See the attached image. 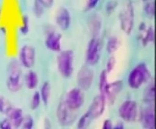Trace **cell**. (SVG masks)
<instances>
[{
  "label": "cell",
  "instance_id": "30bf717a",
  "mask_svg": "<svg viewBox=\"0 0 156 129\" xmlns=\"http://www.w3.org/2000/svg\"><path fill=\"white\" fill-rule=\"evenodd\" d=\"M98 56V45L95 40H91L89 44L87 52V61L90 64H95Z\"/></svg>",
  "mask_w": 156,
  "mask_h": 129
},
{
  "label": "cell",
  "instance_id": "2e32d148",
  "mask_svg": "<svg viewBox=\"0 0 156 129\" xmlns=\"http://www.w3.org/2000/svg\"><path fill=\"white\" fill-rule=\"evenodd\" d=\"M45 9L37 0L34 2L33 12L36 17L41 18L44 15Z\"/></svg>",
  "mask_w": 156,
  "mask_h": 129
},
{
  "label": "cell",
  "instance_id": "e0dca14e",
  "mask_svg": "<svg viewBox=\"0 0 156 129\" xmlns=\"http://www.w3.org/2000/svg\"><path fill=\"white\" fill-rule=\"evenodd\" d=\"M41 100L40 93L36 92L34 94L32 97L31 103H30V108L32 110H36L40 105Z\"/></svg>",
  "mask_w": 156,
  "mask_h": 129
},
{
  "label": "cell",
  "instance_id": "7402d4cb",
  "mask_svg": "<svg viewBox=\"0 0 156 129\" xmlns=\"http://www.w3.org/2000/svg\"><path fill=\"white\" fill-rule=\"evenodd\" d=\"M98 0H87V8L91 9L96 6Z\"/></svg>",
  "mask_w": 156,
  "mask_h": 129
},
{
  "label": "cell",
  "instance_id": "4fadbf2b",
  "mask_svg": "<svg viewBox=\"0 0 156 129\" xmlns=\"http://www.w3.org/2000/svg\"><path fill=\"white\" fill-rule=\"evenodd\" d=\"M51 87L49 82H45L41 87L40 93L41 100L44 105L49 103L51 95Z\"/></svg>",
  "mask_w": 156,
  "mask_h": 129
},
{
  "label": "cell",
  "instance_id": "5bb4252c",
  "mask_svg": "<svg viewBox=\"0 0 156 129\" xmlns=\"http://www.w3.org/2000/svg\"><path fill=\"white\" fill-rule=\"evenodd\" d=\"M146 78L145 75L142 73L138 72H134L132 73L130 76V83L131 85L133 87H139L144 80Z\"/></svg>",
  "mask_w": 156,
  "mask_h": 129
},
{
  "label": "cell",
  "instance_id": "5b68a950",
  "mask_svg": "<svg viewBox=\"0 0 156 129\" xmlns=\"http://www.w3.org/2000/svg\"><path fill=\"white\" fill-rule=\"evenodd\" d=\"M36 59V51L33 46L26 44L21 47L19 53V62L22 67L28 69L33 67Z\"/></svg>",
  "mask_w": 156,
  "mask_h": 129
},
{
  "label": "cell",
  "instance_id": "44dd1931",
  "mask_svg": "<svg viewBox=\"0 0 156 129\" xmlns=\"http://www.w3.org/2000/svg\"><path fill=\"white\" fill-rule=\"evenodd\" d=\"M12 125L10 121L8 120H5L0 123V128L2 129H10Z\"/></svg>",
  "mask_w": 156,
  "mask_h": 129
},
{
  "label": "cell",
  "instance_id": "ba28073f",
  "mask_svg": "<svg viewBox=\"0 0 156 129\" xmlns=\"http://www.w3.org/2000/svg\"><path fill=\"white\" fill-rule=\"evenodd\" d=\"M6 113L12 125L15 128H19L22 125L24 116L21 109L9 107Z\"/></svg>",
  "mask_w": 156,
  "mask_h": 129
},
{
  "label": "cell",
  "instance_id": "9c48e42d",
  "mask_svg": "<svg viewBox=\"0 0 156 129\" xmlns=\"http://www.w3.org/2000/svg\"><path fill=\"white\" fill-rule=\"evenodd\" d=\"M93 74L90 70L84 68L78 73V80L80 87L83 89H87L90 87L93 80Z\"/></svg>",
  "mask_w": 156,
  "mask_h": 129
},
{
  "label": "cell",
  "instance_id": "603a6c76",
  "mask_svg": "<svg viewBox=\"0 0 156 129\" xmlns=\"http://www.w3.org/2000/svg\"><path fill=\"white\" fill-rule=\"evenodd\" d=\"M5 103V100L2 98H0V112H6Z\"/></svg>",
  "mask_w": 156,
  "mask_h": 129
},
{
  "label": "cell",
  "instance_id": "277c9868",
  "mask_svg": "<svg viewBox=\"0 0 156 129\" xmlns=\"http://www.w3.org/2000/svg\"><path fill=\"white\" fill-rule=\"evenodd\" d=\"M75 111L69 108L65 101L60 102L57 107L56 116L60 124L63 126H68L74 122L76 116Z\"/></svg>",
  "mask_w": 156,
  "mask_h": 129
},
{
  "label": "cell",
  "instance_id": "8fae6325",
  "mask_svg": "<svg viewBox=\"0 0 156 129\" xmlns=\"http://www.w3.org/2000/svg\"><path fill=\"white\" fill-rule=\"evenodd\" d=\"M103 101L100 97L96 98L93 101L89 112L92 117L97 116L101 113L103 110Z\"/></svg>",
  "mask_w": 156,
  "mask_h": 129
},
{
  "label": "cell",
  "instance_id": "ac0fdd59",
  "mask_svg": "<svg viewBox=\"0 0 156 129\" xmlns=\"http://www.w3.org/2000/svg\"><path fill=\"white\" fill-rule=\"evenodd\" d=\"M34 125V121L32 116L28 115L25 116L22 123L23 128L24 129H33Z\"/></svg>",
  "mask_w": 156,
  "mask_h": 129
},
{
  "label": "cell",
  "instance_id": "7a4b0ae2",
  "mask_svg": "<svg viewBox=\"0 0 156 129\" xmlns=\"http://www.w3.org/2000/svg\"><path fill=\"white\" fill-rule=\"evenodd\" d=\"M56 62L57 69L62 76L66 78L71 76L73 68V53L71 50H62L58 53Z\"/></svg>",
  "mask_w": 156,
  "mask_h": 129
},
{
  "label": "cell",
  "instance_id": "cb8c5ba5",
  "mask_svg": "<svg viewBox=\"0 0 156 129\" xmlns=\"http://www.w3.org/2000/svg\"><path fill=\"white\" fill-rule=\"evenodd\" d=\"M44 127L46 129H49L51 127V123L49 120L46 118L44 120Z\"/></svg>",
  "mask_w": 156,
  "mask_h": 129
},
{
  "label": "cell",
  "instance_id": "d6986e66",
  "mask_svg": "<svg viewBox=\"0 0 156 129\" xmlns=\"http://www.w3.org/2000/svg\"><path fill=\"white\" fill-rule=\"evenodd\" d=\"M91 117H92V116L89 112L83 115L79 121L78 124V128H84L87 127Z\"/></svg>",
  "mask_w": 156,
  "mask_h": 129
},
{
  "label": "cell",
  "instance_id": "52a82bcc",
  "mask_svg": "<svg viewBox=\"0 0 156 129\" xmlns=\"http://www.w3.org/2000/svg\"><path fill=\"white\" fill-rule=\"evenodd\" d=\"M64 101L69 108L75 111L83 105V94L80 89H73L67 93Z\"/></svg>",
  "mask_w": 156,
  "mask_h": 129
},
{
  "label": "cell",
  "instance_id": "ffe728a7",
  "mask_svg": "<svg viewBox=\"0 0 156 129\" xmlns=\"http://www.w3.org/2000/svg\"><path fill=\"white\" fill-rule=\"evenodd\" d=\"M45 9L52 8L55 5V0H37Z\"/></svg>",
  "mask_w": 156,
  "mask_h": 129
},
{
  "label": "cell",
  "instance_id": "7c38bea8",
  "mask_svg": "<svg viewBox=\"0 0 156 129\" xmlns=\"http://www.w3.org/2000/svg\"><path fill=\"white\" fill-rule=\"evenodd\" d=\"M38 76L35 72L30 71L27 73L25 78V82L28 88L34 89L38 85Z\"/></svg>",
  "mask_w": 156,
  "mask_h": 129
},
{
  "label": "cell",
  "instance_id": "9a60e30c",
  "mask_svg": "<svg viewBox=\"0 0 156 129\" xmlns=\"http://www.w3.org/2000/svg\"><path fill=\"white\" fill-rule=\"evenodd\" d=\"M22 24L20 27L19 31L21 35H26L30 31V19L28 16L24 15L22 16Z\"/></svg>",
  "mask_w": 156,
  "mask_h": 129
},
{
  "label": "cell",
  "instance_id": "3957f363",
  "mask_svg": "<svg viewBox=\"0 0 156 129\" xmlns=\"http://www.w3.org/2000/svg\"><path fill=\"white\" fill-rule=\"evenodd\" d=\"M62 39L63 37L61 32L52 27H49L46 30L45 46L50 51L58 53L62 50Z\"/></svg>",
  "mask_w": 156,
  "mask_h": 129
},
{
  "label": "cell",
  "instance_id": "8992f818",
  "mask_svg": "<svg viewBox=\"0 0 156 129\" xmlns=\"http://www.w3.org/2000/svg\"><path fill=\"white\" fill-rule=\"evenodd\" d=\"M55 22L59 30L62 32L67 31L71 23V14L69 9L64 6L60 7L55 13Z\"/></svg>",
  "mask_w": 156,
  "mask_h": 129
},
{
  "label": "cell",
  "instance_id": "6da1fadb",
  "mask_svg": "<svg viewBox=\"0 0 156 129\" xmlns=\"http://www.w3.org/2000/svg\"><path fill=\"white\" fill-rule=\"evenodd\" d=\"M21 66L19 61L14 60L9 66V72L7 86L12 92L19 91L22 85V71Z\"/></svg>",
  "mask_w": 156,
  "mask_h": 129
}]
</instances>
